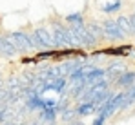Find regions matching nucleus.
Listing matches in <instances>:
<instances>
[{
    "label": "nucleus",
    "mask_w": 135,
    "mask_h": 125,
    "mask_svg": "<svg viewBox=\"0 0 135 125\" xmlns=\"http://www.w3.org/2000/svg\"><path fill=\"white\" fill-rule=\"evenodd\" d=\"M7 38L11 40V44L15 45V49L18 53H29L33 49H37L35 40L31 36V33H24V31H11L7 35Z\"/></svg>",
    "instance_id": "obj_1"
},
{
    "label": "nucleus",
    "mask_w": 135,
    "mask_h": 125,
    "mask_svg": "<svg viewBox=\"0 0 135 125\" xmlns=\"http://www.w3.org/2000/svg\"><path fill=\"white\" fill-rule=\"evenodd\" d=\"M33 40H35V45L37 49H44V51H49L53 49V36H51V31L46 29V27H37L33 33H31Z\"/></svg>",
    "instance_id": "obj_2"
},
{
    "label": "nucleus",
    "mask_w": 135,
    "mask_h": 125,
    "mask_svg": "<svg viewBox=\"0 0 135 125\" xmlns=\"http://www.w3.org/2000/svg\"><path fill=\"white\" fill-rule=\"evenodd\" d=\"M102 31H104V36H108L110 40H122L126 36L122 29L119 27L117 20H106L102 24Z\"/></svg>",
    "instance_id": "obj_3"
},
{
    "label": "nucleus",
    "mask_w": 135,
    "mask_h": 125,
    "mask_svg": "<svg viewBox=\"0 0 135 125\" xmlns=\"http://www.w3.org/2000/svg\"><path fill=\"white\" fill-rule=\"evenodd\" d=\"M17 49H15V45L11 44V40L7 38V35L6 36H2L0 35V56H6V58H13V56H17Z\"/></svg>",
    "instance_id": "obj_4"
},
{
    "label": "nucleus",
    "mask_w": 135,
    "mask_h": 125,
    "mask_svg": "<svg viewBox=\"0 0 135 125\" xmlns=\"http://www.w3.org/2000/svg\"><path fill=\"white\" fill-rule=\"evenodd\" d=\"M57 114H59L57 107H46V109H42V111L38 112V118H40L42 123L53 125V123H55V120H57Z\"/></svg>",
    "instance_id": "obj_5"
},
{
    "label": "nucleus",
    "mask_w": 135,
    "mask_h": 125,
    "mask_svg": "<svg viewBox=\"0 0 135 125\" xmlns=\"http://www.w3.org/2000/svg\"><path fill=\"white\" fill-rule=\"evenodd\" d=\"M117 85H120V87H132L135 85V73H122L119 78H117Z\"/></svg>",
    "instance_id": "obj_6"
},
{
    "label": "nucleus",
    "mask_w": 135,
    "mask_h": 125,
    "mask_svg": "<svg viewBox=\"0 0 135 125\" xmlns=\"http://www.w3.org/2000/svg\"><path fill=\"white\" fill-rule=\"evenodd\" d=\"M91 112H97V107L93 102H82V104L77 107V114L79 116H88Z\"/></svg>",
    "instance_id": "obj_7"
},
{
    "label": "nucleus",
    "mask_w": 135,
    "mask_h": 125,
    "mask_svg": "<svg viewBox=\"0 0 135 125\" xmlns=\"http://www.w3.org/2000/svg\"><path fill=\"white\" fill-rule=\"evenodd\" d=\"M117 24H119V27L122 29V33L128 36V35H132V22H130V17H124V15H120L119 18H117Z\"/></svg>",
    "instance_id": "obj_8"
},
{
    "label": "nucleus",
    "mask_w": 135,
    "mask_h": 125,
    "mask_svg": "<svg viewBox=\"0 0 135 125\" xmlns=\"http://www.w3.org/2000/svg\"><path fill=\"white\" fill-rule=\"evenodd\" d=\"M120 7H122V0H113V2H110V4H104V6H102V13L113 15V13L120 11Z\"/></svg>",
    "instance_id": "obj_9"
},
{
    "label": "nucleus",
    "mask_w": 135,
    "mask_h": 125,
    "mask_svg": "<svg viewBox=\"0 0 135 125\" xmlns=\"http://www.w3.org/2000/svg\"><path fill=\"white\" fill-rule=\"evenodd\" d=\"M113 55V56H126V53H130V47L126 45V47H113V49H104L102 53H99V55Z\"/></svg>",
    "instance_id": "obj_10"
},
{
    "label": "nucleus",
    "mask_w": 135,
    "mask_h": 125,
    "mask_svg": "<svg viewBox=\"0 0 135 125\" xmlns=\"http://www.w3.org/2000/svg\"><path fill=\"white\" fill-rule=\"evenodd\" d=\"M11 118H13V111H11L7 105H2V107H0V123L2 125L7 123Z\"/></svg>",
    "instance_id": "obj_11"
},
{
    "label": "nucleus",
    "mask_w": 135,
    "mask_h": 125,
    "mask_svg": "<svg viewBox=\"0 0 135 125\" xmlns=\"http://www.w3.org/2000/svg\"><path fill=\"white\" fill-rule=\"evenodd\" d=\"M122 69H124V65H120V63H112V65L106 69V71H108V74H106V76H112V78L117 80V78H119V74L122 73Z\"/></svg>",
    "instance_id": "obj_12"
},
{
    "label": "nucleus",
    "mask_w": 135,
    "mask_h": 125,
    "mask_svg": "<svg viewBox=\"0 0 135 125\" xmlns=\"http://www.w3.org/2000/svg\"><path fill=\"white\" fill-rule=\"evenodd\" d=\"M66 22L69 25H73V24H84V17L80 13H71V15L66 17Z\"/></svg>",
    "instance_id": "obj_13"
},
{
    "label": "nucleus",
    "mask_w": 135,
    "mask_h": 125,
    "mask_svg": "<svg viewBox=\"0 0 135 125\" xmlns=\"http://www.w3.org/2000/svg\"><path fill=\"white\" fill-rule=\"evenodd\" d=\"M88 29L91 31V35H95L97 38H100V36L104 35V31H102V25H99V24H90V25H88Z\"/></svg>",
    "instance_id": "obj_14"
},
{
    "label": "nucleus",
    "mask_w": 135,
    "mask_h": 125,
    "mask_svg": "<svg viewBox=\"0 0 135 125\" xmlns=\"http://www.w3.org/2000/svg\"><path fill=\"white\" fill-rule=\"evenodd\" d=\"M104 122H106V118H104L102 114H99V116L93 120V125H104Z\"/></svg>",
    "instance_id": "obj_15"
},
{
    "label": "nucleus",
    "mask_w": 135,
    "mask_h": 125,
    "mask_svg": "<svg viewBox=\"0 0 135 125\" xmlns=\"http://www.w3.org/2000/svg\"><path fill=\"white\" fill-rule=\"evenodd\" d=\"M130 22H132V35H135V11L130 15Z\"/></svg>",
    "instance_id": "obj_16"
},
{
    "label": "nucleus",
    "mask_w": 135,
    "mask_h": 125,
    "mask_svg": "<svg viewBox=\"0 0 135 125\" xmlns=\"http://www.w3.org/2000/svg\"><path fill=\"white\" fill-rule=\"evenodd\" d=\"M4 125H24V123H15V122H7V123H4Z\"/></svg>",
    "instance_id": "obj_17"
},
{
    "label": "nucleus",
    "mask_w": 135,
    "mask_h": 125,
    "mask_svg": "<svg viewBox=\"0 0 135 125\" xmlns=\"http://www.w3.org/2000/svg\"><path fill=\"white\" fill-rule=\"evenodd\" d=\"M69 125H84V123H80V122H71Z\"/></svg>",
    "instance_id": "obj_18"
},
{
    "label": "nucleus",
    "mask_w": 135,
    "mask_h": 125,
    "mask_svg": "<svg viewBox=\"0 0 135 125\" xmlns=\"http://www.w3.org/2000/svg\"><path fill=\"white\" fill-rule=\"evenodd\" d=\"M27 125H40V123H27Z\"/></svg>",
    "instance_id": "obj_19"
},
{
    "label": "nucleus",
    "mask_w": 135,
    "mask_h": 125,
    "mask_svg": "<svg viewBox=\"0 0 135 125\" xmlns=\"http://www.w3.org/2000/svg\"><path fill=\"white\" fill-rule=\"evenodd\" d=\"M0 83H2V74H0Z\"/></svg>",
    "instance_id": "obj_20"
}]
</instances>
